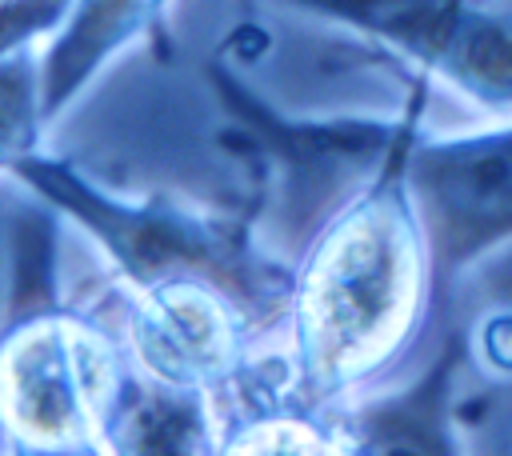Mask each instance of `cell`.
<instances>
[{
	"instance_id": "52a82bcc",
	"label": "cell",
	"mask_w": 512,
	"mask_h": 456,
	"mask_svg": "<svg viewBox=\"0 0 512 456\" xmlns=\"http://www.w3.org/2000/svg\"><path fill=\"white\" fill-rule=\"evenodd\" d=\"M460 368V340L444 344L424 376L388 396H356L340 408L348 452H460L452 424V388Z\"/></svg>"
},
{
	"instance_id": "9c48e42d",
	"label": "cell",
	"mask_w": 512,
	"mask_h": 456,
	"mask_svg": "<svg viewBox=\"0 0 512 456\" xmlns=\"http://www.w3.org/2000/svg\"><path fill=\"white\" fill-rule=\"evenodd\" d=\"M76 0H4L0 16V56L40 52L72 16Z\"/></svg>"
},
{
	"instance_id": "6da1fadb",
	"label": "cell",
	"mask_w": 512,
	"mask_h": 456,
	"mask_svg": "<svg viewBox=\"0 0 512 456\" xmlns=\"http://www.w3.org/2000/svg\"><path fill=\"white\" fill-rule=\"evenodd\" d=\"M4 176L48 200L108 260L140 376L208 400L284 340L292 264L252 232L248 216L124 196L44 148L8 156Z\"/></svg>"
},
{
	"instance_id": "3957f363",
	"label": "cell",
	"mask_w": 512,
	"mask_h": 456,
	"mask_svg": "<svg viewBox=\"0 0 512 456\" xmlns=\"http://www.w3.org/2000/svg\"><path fill=\"white\" fill-rule=\"evenodd\" d=\"M140 368L92 312L56 300L4 320L0 432L8 456H112Z\"/></svg>"
},
{
	"instance_id": "7a4b0ae2",
	"label": "cell",
	"mask_w": 512,
	"mask_h": 456,
	"mask_svg": "<svg viewBox=\"0 0 512 456\" xmlns=\"http://www.w3.org/2000/svg\"><path fill=\"white\" fill-rule=\"evenodd\" d=\"M424 104L428 80L416 76L388 152L316 220L292 264L280 352L316 408L376 392L428 324L440 268L408 176Z\"/></svg>"
},
{
	"instance_id": "277c9868",
	"label": "cell",
	"mask_w": 512,
	"mask_h": 456,
	"mask_svg": "<svg viewBox=\"0 0 512 456\" xmlns=\"http://www.w3.org/2000/svg\"><path fill=\"white\" fill-rule=\"evenodd\" d=\"M344 28L420 80L448 84L492 116H512V0H276Z\"/></svg>"
},
{
	"instance_id": "ba28073f",
	"label": "cell",
	"mask_w": 512,
	"mask_h": 456,
	"mask_svg": "<svg viewBox=\"0 0 512 456\" xmlns=\"http://www.w3.org/2000/svg\"><path fill=\"white\" fill-rule=\"evenodd\" d=\"M48 128L44 88H40V52L0 56V144L4 160L36 152Z\"/></svg>"
},
{
	"instance_id": "8992f818",
	"label": "cell",
	"mask_w": 512,
	"mask_h": 456,
	"mask_svg": "<svg viewBox=\"0 0 512 456\" xmlns=\"http://www.w3.org/2000/svg\"><path fill=\"white\" fill-rule=\"evenodd\" d=\"M172 0H76L68 24L40 48V88L48 124L132 44L164 28Z\"/></svg>"
},
{
	"instance_id": "5b68a950",
	"label": "cell",
	"mask_w": 512,
	"mask_h": 456,
	"mask_svg": "<svg viewBox=\"0 0 512 456\" xmlns=\"http://www.w3.org/2000/svg\"><path fill=\"white\" fill-rule=\"evenodd\" d=\"M408 176L432 236L440 284L512 244V116L468 132H424Z\"/></svg>"
}]
</instances>
